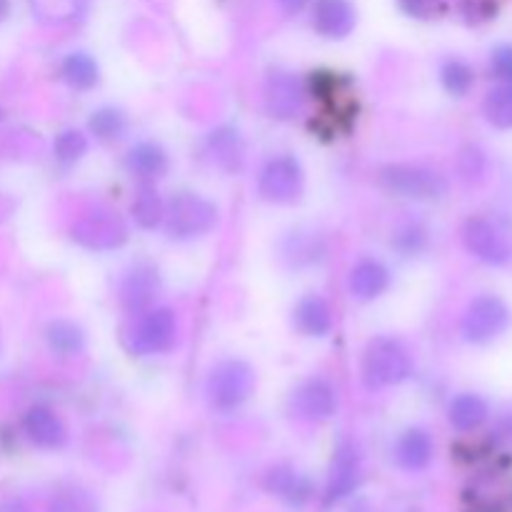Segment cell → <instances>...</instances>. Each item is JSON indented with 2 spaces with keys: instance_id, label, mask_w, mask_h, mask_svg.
Returning a JSON list of instances; mask_svg holds the SVG:
<instances>
[{
  "instance_id": "obj_7",
  "label": "cell",
  "mask_w": 512,
  "mask_h": 512,
  "mask_svg": "<svg viewBox=\"0 0 512 512\" xmlns=\"http://www.w3.org/2000/svg\"><path fill=\"white\" fill-rule=\"evenodd\" d=\"M70 238L85 250L108 253V250H118L128 243V225L115 210L105 208V205H93L75 220L70 228Z\"/></svg>"
},
{
  "instance_id": "obj_13",
  "label": "cell",
  "mask_w": 512,
  "mask_h": 512,
  "mask_svg": "<svg viewBox=\"0 0 512 512\" xmlns=\"http://www.w3.org/2000/svg\"><path fill=\"white\" fill-rule=\"evenodd\" d=\"M20 425H23L25 438L40 450H60L68 443V428L48 405H30L23 413Z\"/></svg>"
},
{
  "instance_id": "obj_36",
  "label": "cell",
  "mask_w": 512,
  "mask_h": 512,
  "mask_svg": "<svg viewBox=\"0 0 512 512\" xmlns=\"http://www.w3.org/2000/svg\"><path fill=\"white\" fill-rule=\"evenodd\" d=\"M460 160H463V163H468V168H463V178H475V175H483L485 158L478 148H468Z\"/></svg>"
},
{
  "instance_id": "obj_14",
  "label": "cell",
  "mask_w": 512,
  "mask_h": 512,
  "mask_svg": "<svg viewBox=\"0 0 512 512\" xmlns=\"http://www.w3.org/2000/svg\"><path fill=\"white\" fill-rule=\"evenodd\" d=\"M310 25L325 40H345L358 25V10L350 0H315Z\"/></svg>"
},
{
  "instance_id": "obj_19",
  "label": "cell",
  "mask_w": 512,
  "mask_h": 512,
  "mask_svg": "<svg viewBox=\"0 0 512 512\" xmlns=\"http://www.w3.org/2000/svg\"><path fill=\"white\" fill-rule=\"evenodd\" d=\"M328 253V243L320 233L315 230H290L283 240H280V258L285 260L288 268H313L320 265Z\"/></svg>"
},
{
  "instance_id": "obj_11",
  "label": "cell",
  "mask_w": 512,
  "mask_h": 512,
  "mask_svg": "<svg viewBox=\"0 0 512 512\" xmlns=\"http://www.w3.org/2000/svg\"><path fill=\"white\" fill-rule=\"evenodd\" d=\"M160 288H163V278H160V270L153 263H148V260L130 263L120 273L118 280L120 308L128 315L143 313V310L153 308L160 295Z\"/></svg>"
},
{
  "instance_id": "obj_30",
  "label": "cell",
  "mask_w": 512,
  "mask_h": 512,
  "mask_svg": "<svg viewBox=\"0 0 512 512\" xmlns=\"http://www.w3.org/2000/svg\"><path fill=\"white\" fill-rule=\"evenodd\" d=\"M88 148H90L88 135L80 133V130H75V128L63 130V133L55 135V140H53L55 158L65 165H73V163H78V160H83L85 153H88Z\"/></svg>"
},
{
  "instance_id": "obj_40",
  "label": "cell",
  "mask_w": 512,
  "mask_h": 512,
  "mask_svg": "<svg viewBox=\"0 0 512 512\" xmlns=\"http://www.w3.org/2000/svg\"><path fill=\"white\" fill-rule=\"evenodd\" d=\"M350 512H370V508H368V505H365V503H358Z\"/></svg>"
},
{
  "instance_id": "obj_5",
  "label": "cell",
  "mask_w": 512,
  "mask_h": 512,
  "mask_svg": "<svg viewBox=\"0 0 512 512\" xmlns=\"http://www.w3.org/2000/svg\"><path fill=\"white\" fill-rule=\"evenodd\" d=\"M378 183L393 198L415 200V203H433V200L445 198V193H448L445 175L428 168V165L390 163L380 168Z\"/></svg>"
},
{
  "instance_id": "obj_21",
  "label": "cell",
  "mask_w": 512,
  "mask_h": 512,
  "mask_svg": "<svg viewBox=\"0 0 512 512\" xmlns=\"http://www.w3.org/2000/svg\"><path fill=\"white\" fill-rule=\"evenodd\" d=\"M265 488L290 508H303L310 498V480L290 465H275L265 475Z\"/></svg>"
},
{
  "instance_id": "obj_32",
  "label": "cell",
  "mask_w": 512,
  "mask_h": 512,
  "mask_svg": "<svg viewBox=\"0 0 512 512\" xmlns=\"http://www.w3.org/2000/svg\"><path fill=\"white\" fill-rule=\"evenodd\" d=\"M58 512H98V508H95V500L85 490L68 488L65 493H60Z\"/></svg>"
},
{
  "instance_id": "obj_1",
  "label": "cell",
  "mask_w": 512,
  "mask_h": 512,
  "mask_svg": "<svg viewBox=\"0 0 512 512\" xmlns=\"http://www.w3.org/2000/svg\"><path fill=\"white\" fill-rule=\"evenodd\" d=\"M413 353L395 335H375L360 358V378L368 390L398 388L413 378Z\"/></svg>"
},
{
  "instance_id": "obj_3",
  "label": "cell",
  "mask_w": 512,
  "mask_h": 512,
  "mask_svg": "<svg viewBox=\"0 0 512 512\" xmlns=\"http://www.w3.org/2000/svg\"><path fill=\"white\" fill-rule=\"evenodd\" d=\"M255 388H258V375L248 360L223 358L208 370L205 400L215 413H235L253 398Z\"/></svg>"
},
{
  "instance_id": "obj_35",
  "label": "cell",
  "mask_w": 512,
  "mask_h": 512,
  "mask_svg": "<svg viewBox=\"0 0 512 512\" xmlns=\"http://www.w3.org/2000/svg\"><path fill=\"white\" fill-rule=\"evenodd\" d=\"M400 8L410 15V18H438L445 10V0H400Z\"/></svg>"
},
{
  "instance_id": "obj_20",
  "label": "cell",
  "mask_w": 512,
  "mask_h": 512,
  "mask_svg": "<svg viewBox=\"0 0 512 512\" xmlns=\"http://www.w3.org/2000/svg\"><path fill=\"white\" fill-rule=\"evenodd\" d=\"M433 455V438H430L428 430L418 428V425L405 428L393 445L395 465H398L400 470H405V473H420V470H425L433 463Z\"/></svg>"
},
{
  "instance_id": "obj_24",
  "label": "cell",
  "mask_w": 512,
  "mask_h": 512,
  "mask_svg": "<svg viewBox=\"0 0 512 512\" xmlns=\"http://www.w3.org/2000/svg\"><path fill=\"white\" fill-rule=\"evenodd\" d=\"M208 153L213 155L215 165L223 170H238L243 165V140L240 133L230 125H220L208 135Z\"/></svg>"
},
{
  "instance_id": "obj_38",
  "label": "cell",
  "mask_w": 512,
  "mask_h": 512,
  "mask_svg": "<svg viewBox=\"0 0 512 512\" xmlns=\"http://www.w3.org/2000/svg\"><path fill=\"white\" fill-rule=\"evenodd\" d=\"M278 3H280V8L285 10V13L293 15V13H298V10H303L305 5L310 3V0H278Z\"/></svg>"
},
{
  "instance_id": "obj_31",
  "label": "cell",
  "mask_w": 512,
  "mask_h": 512,
  "mask_svg": "<svg viewBox=\"0 0 512 512\" xmlns=\"http://www.w3.org/2000/svg\"><path fill=\"white\" fill-rule=\"evenodd\" d=\"M425 245H428V230L423 225L410 223L393 235V248H398L405 258L420 255L425 250Z\"/></svg>"
},
{
  "instance_id": "obj_15",
  "label": "cell",
  "mask_w": 512,
  "mask_h": 512,
  "mask_svg": "<svg viewBox=\"0 0 512 512\" xmlns=\"http://www.w3.org/2000/svg\"><path fill=\"white\" fill-rule=\"evenodd\" d=\"M390 283H393L390 268L378 258H360L348 273V293L358 303H375L388 293Z\"/></svg>"
},
{
  "instance_id": "obj_29",
  "label": "cell",
  "mask_w": 512,
  "mask_h": 512,
  "mask_svg": "<svg viewBox=\"0 0 512 512\" xmlns=\"http://www.w3.org/2000/svg\"><path fill=\"white\" fill-rule=\"evenodd\" d=\"M440 85L448 90L453 98H465L470 95L475 85V70L473 65L465 63L460 58H448L440 65Z\"/></svg>"
},
{
  "instance_id": "obj_10",
  "label": "cell",
  "mask_w": 512,
  "mask_h": 512,
  "mask_svg": "<svg viewBox=\"0 0 512 512\" xmlns=\"http://www.w3.org/2000/svg\"><path fill=\"white\" fill-rule=\"evenodd\" d=\"M340 408V393L328 378H313L303 380L300 385H295V390L288 398V413L290 418L298 420V423L308 425H320L328 423Z\"/></svg>"
},
{
  "instance_id": "obj_6",
  "label": "cell",
  "mask_w": 512,
  "mask_h": 512,
  "mask_svg": "<svg viewBox=\"0 0 512 512\" xmlns=\"http://www.w3.org/2000/svg\"><path fill=\"white\" fill-rule=\"evenodd\" d=\"M512 325V310L500 295L483 293L460 315V335L470 345H490L503 338Z\"/></svg>"
},
{
  "instance_id": "obj_4",
  "label": "cell",
  "mask_w": 512,
  "mask_h": 512,
  "mask_svg": "<svg viewBox=\"0 0 512 512\" xmlns=\"http://www.w3.org/2000/svg\"><path fill=\"white\" fill-rule=\"evenodd\" d=\"M220 223V210L213 200H208L200 193H183L173 195L165 203V220L163 230L170 240L178 243H190V240H200L205 235L213 233Z\"/></svg>"
},
{
  "instance_id": "obj_16",
  "label": "cell",
  "mask_w": 512,
  "mask_h": 512,
  "mask_svg": "<svg viewBox=\"0 0 512 512\" xmlns=\"http://www.w3.org/2000/svg\"><path fill=\"white\" fill-rule=\"evenodd\" d=\"M123 165L125 170H128L130 178L138 180V183L143 185H153L155 180L168 175L170 155L168 150L160 143H155V140H140V143H135L133 148L125 153Z\"/></svg>"
},
{
  "instance_id": "obj_25",
  "label": "cell",
  "mask_w": 512,
  "mask_h": 512,
  "mask_svg": "<svg viewBox=\"0 0 512 512\" xmlns=\"http://www.w3.org/2000/svg\"><path fill=\"white\" fill-rule=\"evenodd\" d=\"M130 215H133L135 225L143 230H155L163 225L165 220V200L153 185H143L140 193L135 195L130 203Z\"/></svg>"
},
{
  "instance_id": "obj_8",
  "label": "cell",
  "mask_w": 512,
  "mask_h": 512,
  "mask_svg": "<svg viewBox=\"0 0 512 512\" xmlns=\"http://www.w3.org/2000/svg\"><path fill=\"white\" fill-rule=\"evenodd\" d=\"M305 193V170L290 153L273 155L258 175V195L268 205H295Z\"/></svg>"
},
{
  "instance_id": "obj_9",
  "label": "cell",
  "mask_w": 512,
  "mask_h": 512,
  "mask_svg": "<svg viewBox=\"0 0 512 512\" xmlns=\"http://www.w3.org/2000/svg\"><path fill=\"white\" fill-rule=\"evenodd\" d=\"M460 240L465 250L490 268L512 265V238L495 220L485 215H470L460 228Z\"/></svg>"
},
{
  "instance_id": "obj_23",
  "label": "cell",
  "mask_w": 512,
  "mask_h": 512,
  "mask_svg": "<svg viewBox=\"0 0 512 512\" xmlns=\"http://www.w3.org/2000/svg\"><path fill=\"white\" fill-rule=\"evenodd\" d=\"M488 415V400L478 393H460L448 405V420L458 433H473L485 425Z\"/></svg>"
},
{
  "instance_id": "obj_33",
  "label": "cell",
  "mask_w": 512,
  "mask_h": 512,
  "mask_svg": "<svg viewBox=\"0 0 512 512\" xmlns=\"http://www.w3.org/2000/svg\"><path fill=\"white\" fill-rule=\"evenodd\" d=\"M490 75L500 83L512 80V45L503 43L490 53Z\"/></svg>"
},
{
  "instance_id": "obj_34",
  "label": "cell",
  "mask_w": 512,
  "mask_h": 512,
  "mask_svg": "<svg viewBox=\"0 0 512 512\" xmlns=\"http://www.w3.org/2000/svg\"><path fill=\"white\" fill-rule=\"evenodd\" d=\"M498 13V3L495 0H463V18L470 25L488 23Z\"/></svg>"
},
{
  "instance_id": "obj_26",
  "label": "cell",
  "mask_w": 512,
  "mask_h": 512,
  "mask_svg": "<svg viewBox=\"0 0 512 512\" xmlns=\"http://www.w3.org/2000/svg\"><path fill=\"white\" fill-rule=\"evenodd\" d=\"M88 130L100 143H115V140L128 133V115L115 108V105H103V108L93 110L88 120Z\"/></svg>"
},
{
  "instance_id": "obj_37",
  "label": "cell",
  "mask_w": 512,
  "mask_h": 512,
  "mask_svg": "<svg viewBox=\"0 0 512 512\" xmlns=\"http://www.w3.org/2000/svg\"><path fill=\"white\" fill-rule=\"evenodd\" d=\"M493 440H498V443L512 448V413L503 415V418L498 420V425H495L493 430Z\"/></svg>"
},
{
  "instance_id": "obj_12",
  "label": "cell",
  "mask_w": 512,
  "mask_h": 512,
  "mask_svg": "<svg viewBox=\"0 0 512 512\" xmlns=\"http://www.w3.org/2000/svg\"><path fill=\"white\" fill-rule=\"evenodd\" d=\"M363 480V458H360L358 445L345 440L335 448L330 460L328 485H325V505H335L353 495Z\"/></svg>"
},
{
  "instance_id": "obj_22",
  "label": "cell",
  "mask_w": 512,
  "mask_h": 512,
  "mask_svg": "<svg viewBox=\"0 0 512 512\" xmlns=\"http://www.w3.org/2000/svg\"><path fill=\"white\" fill-rule=\"evenodd\" d=\"M60 78L75 93H90L100 83V65L85 50H73L60 63Z\"/></svg>"
},
{
  "instance_id": "obj_18",
  "label": "cell",
  "mask_w": 512,
  "mask_h": 512,
  "mask_svg": "<svg viewBox=\"0 0 512 512\" xmlns=\"http://www.w3.org/2000/svg\"><path fill=\"white\" fill-rule=\"evenodd\" d=\"M290 320H293V328L298 330L305 338H328L333 333L335 315L333 308H330L328 300L318 293H308L293 305V313H290Z\"/></svg>"
},
{
  "instance_id": "obj_28",
  "label": "cell",
  "mask_w": 512,
  "mask_h": 512,
  "mask_svg": "<svg viewBox=\"0 0 512 512\" xmlns=\"http://www.w3.org/2000/svg\"><path fill=\"white\" fill-rule=\"evenodd\" d=\"M483 118L495 130H512V80L488 90L483 100Z\"/></svg>"
},
{
  "instance_id": "obj_39",
  "label": "cell",
  "mask_w": 512,
  "mask_h": 512,
  "mask_svg": "<svg viewBox=\"0 0 512 512\" xmlns=\"http://www.w3.org/2000/svg\"><path fill=\"white\" fill-rule=\"evenodd\" d=\"M8 10H10V0H0V20L8 18Z\"/></svg>"
},
{
  "instance_id": "obj_17",
  "label": "cell",
  "mask_w": 512,
  "mask_h": 512,
  "mask_svg": "<svg viewBox=\"0 0 512 512\" xmlns=\"http://www.w3.org/2000/svg\"><path fill=\"white\" fill-rule=\"evenodd\" d=\"M265 103H268V113L278 120H293L298 118L305 103V90L300 88L298 78L285 70H275L268 78V88H265Z\"/></svg>"
},
{
  "instance_id": "obj_2",
  "label": "cell",
  "mask_w": 512,
  "mask_h": 512,
  "mask_svg": "<svg viewBox=\"0 0 512 512\" xmlns=\"http://www.w3.org/2000/svg\"><path fill=\"white\" fill-rule=\"evenodd\" d=\"M123 348L133 358H158L175 350L180 340L178 313L168 305H153L143 313L133 315L123 330Z\"/></svg>"
},
{
  "instance_id": "obj_27",
  "label": "cell",
  "mask_w": 512,
  "mask_h": 512,
  "mask_svg": "<svg viewBox=\"0 0 512 512\" xmlns=\"http://www.w3.org/2000/svg\"><path fill=\"white\" fill-rule=\"evenodd\" d=\"M45 340L58 355H78L85 350V330L73 320H53L45 328Z\"/></svg>"
}]
</instances>
